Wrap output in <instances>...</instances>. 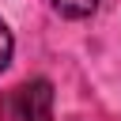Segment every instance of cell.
<instances>
[{
	"label": "cell",
	"instance_id": "1",
	"mask_svg": "<svg viewBox=\"0 0 121 121\" xmlns=\"http://www.w3.org/2000/svg\"><path fill=\"white\" fill-rule=\"evenodd\" d=\"M4 121H53V87L49 79H30L15 87L0 110Z\"/></svg>",
	"mask_w": 121,
	"mask_h": 121
},
{
	"label": "cell",
	"instance_id": "2",
	"mask_svg": "<svg viewBox=\"0 0 121 121\" xmlns=\"http://www.w3.org/2000/svg\"><path fill=\"white\" fill-rule=\"evenodd\" d=\"M60 15H68V19H87L95 8H98V0H49Z\"/></svg>",
	"mask_w": 121,
	"mask_h": 121
},
{
	"label": "cell",
	"instance_id": "3",
	"mask_svg": "<svg viewBox=\"0 0 121 121\" xmlns=\"http://www.w3.org/2000/svg\"><path fill=\"white\" fill-rule=\"evenodd\" d=\"M11 53H15V38H11V30L0 23V72L8 68V60H11Z\"/></svg>",
	"mask_w": 121,
	"mask_h": 121
}]
</instances>
